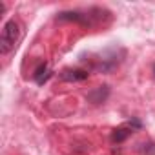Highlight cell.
Segmentation results:
<instances>
[{"label": "cell", "instance_id": "1", "mask_svg": "<svg viewBox=\"0 0 155 155\" xmlns=\"http://www.w3.org/2000/svg\"><path fill=\"white\" fill-rule=\"evenodd\" d=\"M18 38H20V24L15 18H11L4 24L2 35H0V51H2V55H8L9 51H13Z\"/></svg>", "mask_w": 155, "mask_h": 155}, {"label": "cell", "instance_id": "6", "mask_svg": "<svg viewBox=\"0 0 155 155\" xmlns=\"http://www.w3.org/2000/svg\"><path fill=\"white\" fill-rule=\"evenodd\" d=\"M153 73H155V66H153Z\"/></svg>", "mask_w": 155, "mask_h": 155}, {"label": "cell", "instance_id": "2", "mask_svg": "<svg viewBox=\"0 0 155 155\" xmlns=\"http://www.w3.org/2000/svg\"><path fill=\"white\" fill-rule=\"evenodd\" d=\"M88 71L84 69H73V68H68V69H62L60 71V79L62 81H68V82H81V81H86L88 79Z\"/></svg>", "mask_w": 155, "mask_h": 155}, {"label": "cell", "instance_id": "4", "mask_svg": "<svg viewBox=\"0 0 155 155\" xmlns=\"http://www.w3.org/2000/svg\"><path fill=\"white\" fill-rule=\"evenodd\" d=\"M49 77H51V71H49L48 64H40V66L35 69V73H33V79H35L37 84H44Z\"/></svg>", "mask_w": 155, "mask_h": 155}, {"label": "cell", "instance_id": "3", "mask_svg": "<svg viewBox=\"0 0 155 155\" xmlns=\"http://www.w3.org/2000/svg\"><path fill=\"white\" fill-rule=\"evenodd\" d=\"M108 93H110L108 86H99L97 90H93V91L88 93V101L93 102V104H101V102H104L108 99Z\"/></svg>", "mask_w": 155, "mask_h": 155}, {"label": "cell", "instance_id": "5", "mask_svg": "<svg viewBox=\"0 0 155 155\" xmlns=\"http://www.w3.org/2000/svg\"><path fill=\"white\" fill-rule=\"evenodd\" d=\"M131 128L130 126H120V128H115L113 133H111V140L113 142H124L130 135H131Z\"/></svg>", "mask_w": 155, "mask_h": 155}]
</instances>
